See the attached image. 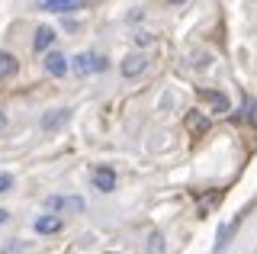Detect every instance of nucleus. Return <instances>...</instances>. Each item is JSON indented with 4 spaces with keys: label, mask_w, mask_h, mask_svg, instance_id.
Wrapping results in <instances>:
<instances>
[{
    "label": "nucleus",
    "mask_w": 257,
    "mask_h": 254,
    "mask_svg": "<svg viewBox=\"0 0 257 254\" xmlns=\"http://www.w3.org/2000/svg\"><path fill=\"white\" fill-rule=\"evenodd\" d=\"M93 187L100 190V193H112V190H116V171L112 168H96L93 171Z\"/></svg>",
    "instance_id": "20e7f679"
},
{
    "label": "nucleus",
    "mask_w": 257,
    "mask_h": 254,
    "mask_svg": "<svg viewBox=\"0 0 257 254\" xmlns=\"http://www.w3.org/2000/svg\"><path fill=\"white\" fill-rule=\"evenodd\" d=\"M45 206H48L52 212H64V209L80 212V209H84V200H80V196H48Z\"/></svg>",
    "instance_id": "f03ea898"
},
{
    "label": "nucleus",
    "mask_w": 257,
    "mask_h": 254,
    "mask_svg": "<svg viewBox=\"0 0 257 254\" xmlns=\"http://www.w3.org/2000/svg\"><path fill=\"white\" fill-rule=\"evenodd\" d=\"M145 254H164V235H148V251Z\"/></svg>",
    "instance_id": "ddd939ff"
},
{
    "label": "nucleus",
    "mask_w": 257,
    "mask_h": 254,
    "mask_svg": "<svg viewBox=\"0 0 257 254\" xmlns=\"http://www.w3.org/2000/svg\"><path fill=\"white\" fill-rule=\"evenodd\" d=\"M135 42H139V45H151V42H155V36L145 33V29H139V33H135Z\"/></svg>",
    "instance_id": "2eb2a0df"
},
{
    "label": "nucleus",
    "mask_w": 257,
    "mask_h": 254,
    "mask_svg": "<svg viewBox=\"0 0 257 254\" xmlns=\"http://www.w3.org/2000/svg\"><path fill=\"white\" fill-rule=\"evenodd\" d=\"M7 219H10V212H7V209H0V225H4Z\"/></svg>",
    "instance_id": "f3484780"
},
{
    "label": "nucleus",
    "mask_w": 257,
    "mask_h": 254,
    "mask_svg": "<svg viewBox=\"0 0 257 254\" xmlns=\"http://www.w3.org/2000/svg\"><path fill=\"white\" fill-rule=\"evenodd\" d=\"M171 4H180V0H171Z\"/></svg>",
    "instance_id": "6ab92c4d"
},
{
    "label": "nucleus",
    "mask_w": 257,
    "mask_h": 254,
    "mask_svg": "<svg viewBox=\"0 0 257 254\" xmlns=\"http://www.w3.org/2000/svg\"><path fill=\"white\" fill-rule=\"evenodd\" d=\"M4 125H7V116H4V113H0V129H4Z\"/></svg>",
    "instance_id": "a211bd4d"
},
{
    "label": "nucleus",
    "mask_w": 257,
    "mask_h": 254,
    "mask_svg": "<svg viewBox=\"0 0 257 254\" xmlns=\"http://www.w3.org/2000/svg\"><path fill=\"white\" fill-rule=\"evenodd\" d=\"M199 100L209 103L215 113H228V97H225V93H219V90H206V87H199Z\"/></svg>",
    "instance_id": "423d86ee"
},
{
    "label": "nucleus",
    "mask_w": 257,
    "mask_h": 254,
    "mask_svg": "<svg viewBox=\"0 0 257 254\" xmlns=\"http://www.w3.org/2000/svg\"><path fill=\"white\" fill-rule=\"evenodd\" d=\"M0 254H26V244L23 241H7L4 248H0Z\"/></svg>",
    "instance_id": "4468645a"
},
{
    "label": "nucleus",
    "mask_w": 257,
    "mask_h": 254,
    "mask_svg": "<svg viewBox=\"0 0 257 254\" xmlns=\"http://www.w3.org/2000/svg\"><path fill=\"white\" fill-rule=\"evenodd\" d=\"M106 68H109V61L103 58V55H96V52H84V55H77V58H74V74L77 77L100 74V71H106Z\"/></svg>",
    "instance_id": "f257e3e1"
},
{
    "label": "nucleus",
    "mask_w": 257,
    "mask_h": 254,
    "mask_svg": "<svg viewBox=\"0 0 257 254\" xmlns=\"http://www.w3.org/2000/svg\"><path fill=\"white\" fill-rule=\"evenodd\" d=\"M84 0H39V10H48V13H71V10H80Z\"/></svg>",
    "instance_id": "39448f33"
},
{
    "label": "nucleus",
    "mask_w": 257,
    "mask_h": 254,
    "mask_svg": "<svg viewBox=\"0 0 257 254\" xmlns=\"http://www.w3.org/2000/svg\"><path fill=\"white\" fill-rule=\"evenodd\" d=\"M109 254H112V251H109Z\"/></svg>",
    "instance_id": "aec40b11"
},
{
    "label": "nucleus",
    "mask_w": 257,
    "mask_h": 254,
    "mask_svg": "<svg viewBox=\"0 0 257 254\" xmlns=\"http://www.w3.org/2000/svg\"><path fill=\"white\" fill-rule=\"evenodd\" d=\"M145 68H148V58H145V55H128L122 61V74L125 77H139Z\"/></svg>",
    "instance_id": "1a4fd4ad"
},
{
    "label": "nucleus",
    "mask_w": 257,
    "mask_h": 254,
    "mask_svg": "<svg viewBox=\"0 0 257 254\" xmlns=\"http://www.w3.org/2000/svg\"><path fill=\"white\" fill-rule=\"evenodd\" d=\"M16 71H20L16 58H13L10 52H0V81H10V77H16Z\"/></svg>",
    "instance_id": "9d476101"
},
{
    "label": "nucleus",
    "mask_w": 257,
    "mask_h": 254,
    "mask_svg": "<svg viewBox=\"0 0 257 254\" xmlns=\"http://www.w3.org/2000/svg\"><path fill=\"white\" fill-rule=\"evenodd\" d=\"M68 119H71V109H55V113H45L42 116V129L45 132H55V129H61Z\"/></svg>",
    "instance_id": "6e6552de"
},
{
    "label": "nucleus",
    "mask_w": 257,
    "mask_h": 254,
    "mask_svg": "<svg viewBox=\"0 0 257 254\" xmlns=\"http://www.w3.org/2000/svg\"><path fill=\"white\" fill-rule=\"evenodd\" d=\"M10 187H13V174H0V193H7Z\"/></svg>",
    "instance_id": "dca6fc26"
},
{
    "label": "nucleus",
    "mask_w": 257,
    "mask_h": 254,
    "mask_svg": "<svg viewBox=\"0 0 257 254\" xmlns=\"http://www.w3.org/2000/svg\"><path fill=\"white\" fill-rule=\"evenodd\" d=\"M61 228V219L58 216H39L36 219V232L39 235H55Z\"/></svg>",
    "instance_id": "9b49d317"
},
{
    "label": "nucleus",
    "mask_w": 257,
    "mask_h": 254,
    "mask_svg": "<svg viewBox=\"0 0 257 254\" xmlns=\"http://www.w3.org/2000/svg\"><path fill=\"white\" fill-rule=\"evenodd\" d=\"M45 71L52 77H64V74H68V58H64L61 52H48L45 55Z\"/></svg>",
    "instance_id": "0eeeda50"
},
{
    "label": "nucleus",
    "mask_w": 257,
    "mask_h": 254,
    "mask_svg": "<svg viewBox=\"0 0 257 254\" xmlns=\"http://www.w3.org/2000/svg\"><path fill=\"white\" fill-rule=\"evenodd\" d=\"M52 42H55V29L52 26H39L36 29V52H45Z\"/></svg>",
    "instance_id": "f8f14e48"
},
{
    "label": "nucleus",
    "mask_w": 257,
    "mask_h": 254,
    "mask_svg": "<svg viewBox=\"0 0 257 254\" xmlns=\"http://www.w3.org/2000/svg\"><path fill=\"white\" fill-rule=\"evenodd\" d=\"M183 125H187V132H190V136H196V139L209 132V119L199 113V109H190V113L183 116Z\"/></svg>",
    "instance_id": "7ed1b4c3"
}]
</instances>
